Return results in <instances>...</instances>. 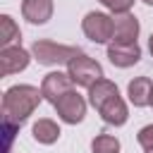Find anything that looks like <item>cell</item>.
Listing matches in <instances>:
<instances>
[{
    "label": "cell",
    "instance_id": "cell-1",
    "mask_svg": "<svg viewBox=\"0 0 153 153\" xmlns=\"http://www.w3.org/2000/svg\"><path fill=\"white\" fill-rule=\"evenodd\" d=\"M43 93L33 86H26V84H19V86H12L5 91L2 96V122H5V129L12 131L14 127H19L41 103Z\"/></svg>",
    "mask_w": 153,
    "mask_h": 153
},
{
    "label": "cell",
    "instance_id": "cell-2",
    "mask_svg": "<svg viewBox=\"0 0 153 153\" xmlns=\"http://www.w3.org/2000/svg\"><path fill=\"white\" fill-rule=\"evenodd\" d=\"M88 100L91 105L103 115V120L108 124H115V127H122L127 122V105L124 100L120 98V91L112 81L108 79H100L96 81L91 88H88Z\"/></svg>",
    "mask_w": 153,
    "mask_h": 153
},
{
    "label": "cell",
    "instance_id": "cell-3",
    "mask_svg": "<svg viewBox=\"0 0 153 153\" xmlns=\"http://www.w3.org/2000/svg\"><path fill=\"white\" fill-rule=\"evenodd\" d=\"M67 74L72 76V81L76 84V86H84V88H91L96 81H100L103 79V67L96 62V60H91V57H86L84 53H79L69 65H67Z\"/></svg>",
    "mask_w": 153,
    "mask_h": 153
},
{
    "label": "cell",
    "instance_id": "cell-4",
    "mask_svg": "<svg viewBox=\"0 0 153 153\" xmlns=\"http://www.w3.org/2000/svg\"><path fill=\"white\" fill-rule=\"evenodd\" d=\"M31 53H33V57L41 65H62V62L69 65L79 55L76 48H72V45H57L53 41H36L33 48H31Z\"/></svg>",
    "mask_w": 153,
    "mask_h": 153
},
{
    "label": "cell",
    "instance_id": "cell-5",
    "mask_svg": "<svg viewBox=\"0 0 153 153\" xmlns=\"http://www.w3.org/2000/svg\"><path fill=\"white\" fill-rule=\"evenodd\" d=\"M81 29L93 43H108V41H112V33H115L112 17H108L103 12H88L81 22Z\"/></svg>",
    "mask_w": 153,
    "mask_h": 153
},
{
    "label": "cell",
    "instance_id": "cell-6",
    "mask_svg": "<svg viewBox=\"0 0 153 153\" xmlns=\"http://www.w3.org/2000/svg\"><path fill=\"white\" fill-rule=\"evenodd\" d=\"M55 110H57V115H60L62 122L76 124V122H81L84 115H86V103H84V98H81L76 91H69V93H65V96L55 103Z\"/></svg>",
    "mask_w": 153,
    "mask_h": 153
},
{
    "label": "cell",
    "instance_id": "cell-7",
    "mask_svg": "<svg viewBox=\"0 0 153 153\" xmlns=\"http://www.w3.org/2000/svg\"><path fill=\"white\" fill-rule=\"evenodd\" d=\"M72 76L69 74H62V72H50V74H45V79H43V84H41V93H43V98L45 100H50L53 105L65 96V93H69L72 91Z\"/></svg>",
    "mask_w": 153,
    "mask_h": 153
},
{
    "label": "cell",
    "instance_id": "cell-8",
    "mask_svg": "<svg viewBox=\"0 0 153 153\" xmlns=\"http://www.w3.org/2000/svg\"><path fill=\"white\" fill-rule=\"evenodd\" d=\"M112 24H115L112 43H117V45H131V43H136L139 22L134 19V14H129V12L115 14V17H112Z\"/></svg>",
    "mask_w": 153,
    "mask_h": 153
},
{
    "label": "cell",
    "instance_id": "cell-9",
    "mask_svg": "<svg viewBox=\"0 0 153 153\" xmlns=\"http://www.w3.org/2000/svg\"><path fill=\"white\" fill-rule=\"evenodd\" d=\"M26 65H29V53L24 48H19V45L2 48V53H0V72H2V76L22 72Z\"/></svg>",
    "mask_w": 153,
    "mask_h": 153
},
{
    "label": "cell",
    "instance_id": "cell-10",
    "mask_svg": "<svg viewBox=\"0 0 153 153\" xmlns=\"http://www.w3.org/2000/svg\"><path fill=\"white\" fill-rule=\"evenodd\" d=\"M108 57H110V62H112L115 67H131V65L139 62V57H141V48H139L136 43H131V45H117V43H110V45H108Z\"/></svg>",
    "mask_w": 153,
    "mask_h": 153
},
{
    "label": "cell",
    "instance_id": "cell-11",
    "mask_svg": "<svg viewBox=\"0 0 153 153\" xmlns=\"http://www.w3.org/2000/svg\"><path fill=\"white\" fill-rule=\"evenodd\" d=\"M22 14L31 24H45L53 14V0H24Z\"/></svg>",
    "mask_w": 153,
    "mask_h": 153
},
{
    "label": "cell",
    "instance_id": "cell-12",
    "mask_svg": "<svg viewBox=\"0 0 153 153\" xmlns=\"http://www.w3.org/2000/svg\"><path fill=\"white\" fill-rule=\"evenodd\" d=\"M129 100L136 105V108H143V105H151V91H153V84L148 76H139L134 81H129Z\"/></svg>",
    "mask_w": 153,
    "mask_h": 153
},
{
    "label": "cell",
    "instance_id": "cell-13",
    "mask_svg": "<svg viewBox=\"0 0 153 153\" xmlns=\"http://www.w3.org/2000/svg\"><path fill=\"white\" fill-rule=\"evenodd\" d=\"M33 139L38 143H55L60 139V127L53 120H38L33 124Z\"/></svg>",
    "mask_w": 153,
    "mask_h": 153
},
{
    "label": "cell",
    "instance_id": "cell-14",
    "mask_svg": "<svg viewBox=\"0 0 153 153\" xmlns=\"http://www.w3.org/2000/svg\"><path fill=\"white\" fill-rule=\"evenodd\" d=\"M12 41H19V29H17V24L10 14H2L0 17V45L10 48Z\"/></svg>",
    "mask_w": 153,
    "mask_h": 153
},
{
    "label": "cell",
    "instance_id": "cell-15",
    "mask_svg": "<svg viewBox=\"0 0 153 153\" xmlns=\"http://www.w3.org/2000/svg\"><path fill=\"white\" fill-rule=\"evenodd\" d=\"M91 151L93 153H120V141L110 134H100V136L93 139Z\"/></svg>",
    "mask_w": 153,
    "mask_h": 153
},
{
    "label": "cell",
    "instance_id": "cell-16",
    "mask_svg": "<svg viewBox=\"0 0 153 153\" xmlns=\"http://www.w3.org/2000/svg\"><path fill=\"white\" fill-rule=\"evenodd\" d=\"M108 10H112L115 14H122V12H129L131 10V5H134V0H100Z\"/></svg>",
    "mask_w": 153,
    "mask_h": 153
},
{
    "label": "cell",
    "instance_id": "cell-17",
    "mask_svg": "<svg viewBox=\"0 0 153 153\" xmlns=\"http://www.w3.org/2000/svg\"><path fill=\"white\" fill-rule=\"evenodd\" d=\"M139 143H141L146 151H153V124H148V127H143V129L139 131Z\"/></svg>",
    "mask_w": 153,
    "mask_h": 153
},
{
    "label": "cell",
    "instance_id": "cell-18",
    "mask_svg": "<svg viewBox=\"0 0 153 153\" xmlns=\"http://www.w3.org/2000/svg\"><path fill=\"white\" fill-rule=\"evenodd\" d=\"M148 48H151V53H153V36H151V41H148Z\"/></svg>",
    "mask_w": 153,
    "mask_h": 153
},
{
    "label": "cell",
    "instance_id": "cell-19",
    "mask_svg": "<svg viewBox=\"0 0 153 153\" xmlns=\"http://www.w3.org/2000/svg\"><path fill=\"white\" fill-rule=\"evenodd\" d=\"M143 2H146V5H153V0H143Z\"/></svg>",
    "mask_w": 153,
    "mask_h": 153
},
{
    "label": "cell",
    "instance_id": "cell-20",
    "mask_svg": "<svg viewBox=\"0 0 153 153\" xmlns=\"http://www.w3.org/2000/svg\"><path fill=\"white\" fill-rule=\"evenodd\" d=\"M146 153H153V151H146Z\"/></svg>",
    "mask_w": 153,
    "mask_h": 153
}]
</instances>
